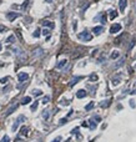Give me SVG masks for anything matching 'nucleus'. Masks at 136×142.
<instances>
[{
  "label": "nucleus",
  "mask_w": 136,
  "mask_h": 142,
  "mask_svg": "<svg viewBox=\"0 0 136 142\" xmlns=\"http://www.w3.org/2000/svg\"><path fill=\"white\" fill-rule=\"evenodd\" d=\"M77 38L81 40V41H90L91 39H93V35H91L89 31H82L77 35Z\"/></svg>",
  "instance_id": "obj_1"
},
{
  "label": "nucleus",
  "mask_w": 136,
  "mask_h": 142,
  "mask_svg": "<svg viewBox=\"0 0 136 142\" xmlns=\"http://www.w3.org/2000/svg\"><path fill=\"white\" fill-rule=\"evenodd\" d=\"M5 30H6L5 26H4V25H0V33H4Z\"/></svg>",
  "instance_id": "obj_32"
},
{
  "label": "nucleus",
  "mask_w": 136,
  "mask_h": 142,
  "mask_svg": "<svg viewBox=\"0 0 136 142\" xmlns=\"http://www.w3.org/2000/svg\"><path fill=\"white\" fill-rule=\"evenodd\" d=\"M135 70H136V65H135Z\"/></svg>",
  "instance_id": "obj_41"
},
{
  "label": "nucleus",
  "mask_w": 136,
  "mask_h": 142,
  "mask_svg": "<svg viewBox=\"0 0 136 142\" xmlns=\"http://www.w3.org/2000/svg\"><path fill=\"white\" fill-rule=\"evenodd\" d=\"M49 34H50V31L47 29H44L42 30V35H45V36H49Z\"/></svg>",
  "instance_id": "obj_28"
},
{
  "label": "nucleus",
  "mask_w": 136,
  "mask_h": 142,
  "mask_svg": "<svg viewBox=\"0 0 136 142\" xmlns=\"http://www.w3.org/2000/svg\"><path fill=\"white\" fill-rule=\"evenodd\" d=\"M90 128H91V130H95V128H96V122H95L94 118L90 120Z\"/></svg>",
  "instance_id": "obj_15"
},
{
  "label": "nucleus",
  "mask_w": 136,
  "mask_h": 142,
  "mask_svg": "<svg viewBox=\"0 0 136 142\" xmlns=\"http://www.w3.org/2000/svg\"><path fill=\"white\" fill-rule=\"evenodd\" d=\"M66 121H68V118H61V120H60V125H64V123H66Z\"/></svg>",
  "instance_id": "obj_33"
},
{
  "label": "nucleus",
  "mask_w": 136,
  "mask_h": 142,
  "mask_svg": "<svg viewBox=\"0 0 136 142\" xmlns=\"http://www.w3.org/2000/svg\"><path fill=\"white\" fill-rule=\"evenodd\" d=\"M60 104H61V105H69V102H68V101H66V100H64V101H63V102H60Z\"/></svg>",
  "instance_id": "obj_38"
},
{
  "label": "nucleus",
  "mask_w": 136,
  "mask_h": 142,
  "mask_svg": "<svg viewBox=\"0 0 136 142\" xmlns=\"http://www.w3.org/2000/svg\"><path fill=\"white\" fill-rule=\"evenodd\" d=\"M120 30H121V25H120V24H115V25L111 26L110 33H111V34H116V33H119Z\"/></svg>",
  "instance_id": "obj_4"
},
{
  "label": "nucleus",
  "mask_w": 136,
  "mask_h": 142,
  "mask_svg": "<svg viewBox=\"0 0 136 142\" xmlns=\"http://www.w3.org/2000/svg\"><path fill=\"white\" fill-rule=\"evenodd\" d=\"M79 80H81V77H80V76H77V77H74V79H72V81L70 82V86H74V85H75V84L79 81Z\"/></svg>",
  "instance_id": "obj_16"
},
{
  "label": "nucleus",
  "mask_w": 136,
  "mask_h": 142,
  "mask_svg": "<svg viewBox=\"0 0 136 142\" xmlns=\"http://www.w3.org/2000/svg\"><path fill=\"white\" fill-rule=\"evenodd\" d=\"M102 30H104L102 26H95V28L93 29V31H94L95 35H100V34L102 33Z\"/></svg>",
  "instance_id": "obj_6"
},
{
  "label": "nucleus",
  "mask_w": 136,
  "mask_h": 142,
  "mask_svg": "<svg viewBox=\"0 0 136 142\" xmlns=\"http://www.w3.org/2000/svg\"><path fill=\"white\" fill-rule=\"evenodd\" d=\"M41 94H42V91H40V90H34L33 91V95L34 96H40Z\"/></svg>",
  "instance_id": "obj_22"
},
{
  "label": "nucleus",
  "mask_w": 136,
  "mask_h": 142,
  "mask_svg": "<svg viewBox=\"0 0 136 142\" xmlns=\"http://www.w3.org/2000/svg\"><path fill=\"white\" fill-rule=\"evenodd\" d=\"M109 104H110V101H107V102H102L101 106H102V107H105V106H109Z\"/></svg>",
  "instance_id": "obj_34"
},
{
  "label": "nucleus",
  "mask_w": 136,
  "mask_h": 142,
  "mask_svg": "<svg viewBox=\"0 0 136 142\" xmlns=\"http://www.w3.org/2000/svg\"><path fill=\"white\" fill-rule=\"evenodd\" d=\"M42 118H44V120H47V118H49V110H44Z\"/></svg>",
  "instance_id": "obj_17"
},
{
  "label": "nucleus",
  "mask_w": 136,
  "mask_h": 142,
  "mask_svg": "<svg viewBox=\"0 0 136 142\" xmlns=\"http://www.w3.org/2000/svg\"><path fill=\"white\" fill-rule=\"evenodd\" d=\"M34 56H39V55H42V50L41 49H36V50L34 51V54H33Z\"/></svg>",
  "instance_id": "obj_18"
},
{
  "label": "nucleus",
  "mask_w": 136,
  "mask_h": 142,
  "mask_svg": "<svg viewBox=\"0 0 136 142\" xmlns=\"http://www.w3.org/2000/svg\"><path fill=\"white\" fill-rule=\"evenodd\" d=\"M0 4H1V1H0Z\"/></svg>",
  "instance_id": "obj_42"
},
{
  "label": "nucleus",
  "mask_w": 136,
  "mask_h": 142,
  "mask_svg": "<svg viewBox=\"0 0 136 142\" xmlns=\"http://www.w3.org/2000/svg\"><path fill=\"white\" fill-rule=\"evenodd\" d=\"M19 16H20V14H17V13H13V11H11V13H8V14H6V17H8L10 21L15 20L16 17H19Z\"/></svg>",
  "instance_id": "obj_3"
},
{
  "label": "nucleus",
  "mask_w": 136,
  "mask_h": 142,
  "mask_svg": "<svg viewBox=\"0 0 136 142\" xmlns=\"http://www.w3.org/2000/svg\"><path fill=\"white\" fill-rule=\"evenodd\" d=\"M119 56H120V54H119V52H117V51H114L112 54H111V59H117Z\"/></svg>",
  "instance_id": "obj_21"
},
{
  "label": "nucleus",
  "mask_w": 136,
  "mask_h": 142,
  "mask_svg": "<svg viewBox=\"0 0 136 142\" xmlns=\"http://www.w3.org/2000/svg\"><path fill=\"white\" fill-rule=\"evenodd\" d=\"M15 35H10V36H9L8 39H6V42L8 44H13V42H15Z\"/></svg>",
  "instance_id": "obj_14"
},
{
  "label": "nucleus",
  "mask_w": 136,
  "mask_h": 142,
  "mask_svg": "<svg viewBox=\"0 0 136 142\" xmlns=\"http://www.w3.org/2000/svg\"><path fill=\"white\" fill-rule=\"evenodd\" d=\"M46 3H52V0H45Z\"/></svg>",
  "instance_id": "obj_39"
},
{
  "label": "nucleus",
  "mask_w": 136,
  "mask_h": 142,
  "mask_svg": "<svg viewBox=\"0 0 136 142\" xmlns=\"http://www.w3.org/2000/svg\"><path fill=\"white\" fill-rule=\"evenodd\" d=\"M86 96V91L85 90H79L76 92V97L77 99H82V97H85Z\"/></svg>",
  "instance_id": "obj_8"
},
{
  "label": "nucleus",
  "mask_w": 136,
  "mask_h": 142,
  "mask_svg": "<svg viewBox=\"0 0 136 142\" xmlns=\"http://www.w3.org/2000/svg\"><path fill=\"white\" fill-rule=\"evenodd\" d=\"M16 107H17V105H16V104H15V105H13L11 107H9L8 112H6V116H9L10 113H13V112H14V110H16Z\"/></svg>",
  "instance_id": "obj_12"
},
{
  "label": "nucleus",
  "mask_w": 136,
  "mask_h": 142,
  "mask_svg": "<svg viewBox=\"0 0 136 142\" xmlns=\"http://www.w3.org/2000/svg\"><path fill=\"white\" fill-rule=\"evenodd\" d=\"M119 5H120V10H121V11H124V10H125V8H126V5H128V0H120Z\"/></svg>",
  "instance_id": "obj_7"
},
{
  "label": "nucleus",
  "mask_w": 136,
  "mask_h": 142,
  "mask_svg": "<svg viewBox=\"0 0 136 142\" xmlns=\"http://www.w3.org/2000/svg\"><path fill=\"white\" fill-rule=\"evenodd\" d=\"M77 131H79V128L76 127V128H74V130H72L71 132H72V134H77Z\"/></svg>",
  "instance_id": "obj_36"
},
{
  "label": "nucleus",
  "mask_w": 136,
  "mask_h": 142,
  "mask_svg": "<svg viewBox=\"0 0 136 142\" xmlns=\"http://www.w3.org/2000/svg\"><path fill=\"white\" fill-rule=\"evenodd\" d=\"M91 142H93V141H91Z\"/></svg>",
  "instance_id": "obj_43"
},
{
  "label": "nucleus",
  "mask_w": 136,
  "mask_h": 142,
  "mask_svg": "<svg viewBox=\"0 0 136 142\" xmlns=\"http://www.w3.org/2000/svg\"><path fill=\"white\" fill-rule=\"evenodd\" d=\"M24 120H25V116H24V115H20V116L15 120V123L13 125V131H16L17 127H19V125L24 121Z\"/></svg>",
  "instance_id": "obj_2"
},
{
  "label": "nucleus",
  "mask_w": 136,
  "mask_h": 142,
  "mask_svg": "<svg viewBox=\"0 0 136 142\" xmlns=\"http://www.w3.org/2000/svg\"><path fill=\"white\" fill-rule=\"evenodd\" d=\"M34 36H35V38H39V36H40V30H39V29H38V30H35Z\"/></svg>",
  "instance_id": "obj_29"
},
{
  "label": "nucleus",
  "mask_w": 136,
  "mask_h": 142,
  "mask_svg": "<svg viewBox=\"0 0 136 142\" xmlns=\"http://www.w3.org/2000/svg\"><path fill=\"white\" fill-rule=\"evenodd\" d=\"M0 142H10V138H9V136H4L3 137V138H1V141H0Z\"/></svg>",
  "instance_id": "obj_26"
},
{
  "label": "nucleus",
  "mask_w": 136,
  "mask_h": 142,
  "mask_svg": "<svg viewBox=\"0 0 136 142\" xmlns=\"http://www.w3.org/2000/svg\"><path fill=\"white\" fill-rule=\"evenodd\" d=\"M8 79H9V77H3L1 80H0V82H1V84H6V82H8Z\"/></svg>",
  "instance_id": "obj_31"
},
{
  "label": "nucleus",
  "mask_w": 136,
  "mask_h": 142,
  "mask_svg": "<svg viewBox=\"0 0 136 142\" xmlns=\"http://www.w3.org/2000/svg\"><path fill=\"white\" fill-rule=\"evenodd\" d=\"M112 84H114V85H117V84H119V80H115V79H114Z\"/></svg>",
  "instance_id": "obj_37"
},
{
  "label": "nucleus",
  "mask_w": 136,
  "mask_h": 142,
  "mask_svg": "<svg viewBox=\"0 0 136 142\" xmlns=\"http://www.w3.org/2000/svg\"><path fill=\"white\" fill-rule=\"evenodd\" d=\"M100 17H101V23H102V24H105V23H106V17H105L102 14L100 15Z\"/></svg>",
  "instance_id": "obj_30"
},
{
  "label": "nucleus",
  "mask_w": 136,
  "mask_h": 142,
  "mask_svg": "<svg viewBox=\"0 0 136 142\" xmlns=\"http://www.w3.org/2000/svg\"><path fill=\"white\" fill-rule=\"evenodd\" d=\"M0 51H1V44H0Z\"/></svg>",
  "instance_id": "obj_40"
},
{
  "label": "nucleus",
  "mask_w": 136,
  "mask_h": 142,
  "mask_svg": "<svg viewBox=\"0 0 136 142\" xmlns=\"http://www.w3.org/2000/svg\"><path fill=\"white\" fill-rule=\"evenodd\" d=\"M116 16H117V13L115 10H110V17L111 19H115Z\"/></svg>",
  "instance_id": "obj_20"
},
{
  "label": "nucleus",
  "mask_w": 136,
  "mask_h": 142,
  "mask_svg": "<svg viewBox=\"0 0 136 142\" xmlns=\"http://www.w3.org/2000/svg\"><path fill=\"white\" fill-rule=\"evenodd\" d=\"M49 100H50V97L49 96H45L42 99V104H47V102H49Z\"/></svg>",
  "instance_id": "obj_27"
},
{
  "label": "nucleus",
  "mask_w": 136,
  "mask_h": 142,
  "mask_svg": "<svg viewBox=\"0 0 136 142\" xmlns=\"http://www.w3.org/2000/svg\"><path fill=\"white\" fill-rule=\"evenodd\" d=\"M68 64V60H61V61H59L58 63V65H56V67L58 69H61V67H64L65 65Z\"/></svg>",
  "instance_id": "obj_10"
},
{
  "label": "nucleus",
  "mask_w": 136,
  "mask_h": 142,
  "mask_svg": "<svg viewBox=\"0 0 136 142\" xmlns=\"http://www.w3.org/2000/svg\"><path fill=\"white\" fill-rule=\"evenodd\" d=\"M38 105H39V102H38V101H35V102L31 105V111H35V110H36V109H38Z\"/></svg>",
  "instance_id": "obj_24"
},
{
  "label": "nucleus",
  "mask_w": 136,
  "mask_h": 142,
  "mask_svg": "<svg viewBox=\"0 0 136 142\" xmlns=\"http://www.w3.org/2000/svg\"><path fill=\"white\" fill-rule=\"evenodd\" d=\"M90 80H91V81H98V75L91 74V75H90Z\"/></svg>",
  "instance_id": "obj_23"
},
{
  "label": "nucleus",
  "mask_w": 136,
  "mask_h": 142,
  "mask_svg": "<svg viewBox=\"0 0 136 142\" xmlns=\"http://www.w3.org/2000/svg\"><path fill=\"white\" fill-rule=\"evenodd\" d=\"M60 141H61V137H56V138L52 141V142H60Z\"/></svg>",
  "instance_id": "obj_35"
},
{
  "label": "nucleus",
  "mask_w": 136,
  "mask_h": 142,
  "mask_svg": "<svg viewBox=\"0 0 136 142\" xmlns=\"http://www.w3.org/2000/svg\"><path fill=\"white\" fill-rule=\"evenodd\" d=\"M28 77H29V75H28V74H25V72H20V74H19V76H17V79H19V81H20V82H25L26 80H28Z\"/></svg>",
  "instance_id": "obj_5"
},
{
  "label": "nucleus",
  "mask_w": 136,
  "mask_h": 142,
  "mask_svg": "<svg viewBox=\"0 0 136 142\" xmlns=\"http://www.w3.org/2000/svg\"><path fill=\"white\" fill-rule=\"evenodd\" d=\"M30 101H31V97L26 96V97H24V99L21 100V104H23V105H28V104H30Z\"/></svg>",
  "instance_id": "obj_11"
},
{
  "label": "nucleus",
  "mask_w": 136,
  "mask_h": 142,
  "mask_svg": "<svg viewBox=\"0 0 136 142\" xmlns=\"http://www.w3.org/2000/svg\"><path fill=\"white\" fill-rule=\"evenodd\" d=\"M20 135L21 136H26L28 135V127H25V126H23L20 128Z\"/></svg>",
  "instance_id": "obj_13"
},
{
  "label": "nucleus",
  "mask_w": 136,
  "mask_h": 142,
  "mask_svg": "<svg viewBox=\"0 0 136 142\" xmlns=\"http://www.w3.org/2000/svg\"><path fill=\"white\" fill-rule=\"evenodd\" d=\"M124 61H125V59H120V60H119V63H117V64L115 65V67H120V66H121L122 64H124Z\"/></svg>",
  "instance_id": "obj_25"
},
{
  "label": "nucleus",
  "mask_w": 136,
  "mask_h": 142,
  "mask_svg": "<svg viewBox=\"0 0 136 142\" xmlns=\"http://www.w3.org/2000/svg\"><path fill=\"white\" fill-rule=\"evenodd\" d=\"M94 107V102H90V104H87L86 106H85V111H90L91 109Z\"/></svg>",
  "instance_id": "obj_19"
},
{
  "label": "nucleus",
  "mask_w": 136,
  "mask_h": 142,
  "mask_svg": "<svg viewBox=\"0 0 136 142\" xmlns=\"http://www.w3.org/2000/svg\"><path fill=\"white\" fill-rule=\"evenodd\" d=\"M42 25L44 26H47V28H51V29H54V23H51V21H49V20H45V21H42Z\"/></svg>",
  "instance_id": "obj_9"
}]
</instances>
